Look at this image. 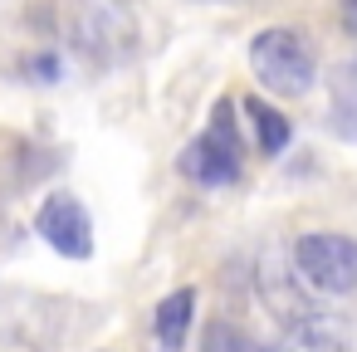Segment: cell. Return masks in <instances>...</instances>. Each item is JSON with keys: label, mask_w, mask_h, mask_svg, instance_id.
<instances>
[{"label": "cell", "mask_w": 357, "mask_h": 352, "mask_svg": "<svg viewBox=\"0 0 357 352\" xmlns=\"http://www.w3.org/2000/svg\"><path fill=\"white\" fill-rule=\"evenodd\" d=\"M250 69L269 93H284V98H303L313 89V79H318L313 45L298 30H284V25L259 30L250 40Z\"/></svg>", "instance_id": "6da1fadb"}, {"label": "cell", "mask_w": 357, "mask_h": 352, "mask_svg": "<svg viewBox=\"0 0 357 352\" xmlns=\"http://www.w3.org/2000/svg\"><path fill=\"white\" fill-rule=\"evenodd\" d=\"M294 269L313 293H352L357 289V240L337 230H308L294 240Z\"/></svg>", "instance_id": "7a4b0ae2"}, {"label": "cell", "mask_w": 357, "mask_h": 352, "mask_svg": "<svg viewBox=\"0 0 357 352\" xmlns=\"http://www.w3.org/2000/svg\"><path fill=\"white\" fill-rule=\"evenodd\" d=\"M235 103L230 98H220L215 103V113H211V128L181 152V171L196 181V186H230L235 176H240V157H245V147H240V132H235Z\"/></svg>", "instance_id": "3957f363"}, {"label": "cell", "mask_w": 357, "mask_h": 352, "mask_svg": "<svg viewBox=\"0 0 357 352\" xmlns=\"http://www.w3.org/2000/svg\"><path fill=\"white\" fill-rule=\"evenodd\" d=\"M35 230H40V240H45L50 250H59L64 259H89V254H93V220H89L84 201L69 196V191H54V196L40 201Z\"/></svg>", "instance_id": "277c9868"}, {"label": "cell", "mask_w": 357, "mask_h": 352, "mask_svg": "<svg viewBox=\"0 0 357 352\" xmlns=\"http://www.w3.org/2000/svg\"><path fill=\"white\" fill-rule=\"evenodd\" d=\"M191 313H196V289H176V293H167V298L157 303L152 332H157V347H162V352H181V347H186Z\"/></svg>", "instance_id": "5b68a950"}, {"label": "cell", "mask_w": 357, "mask_h": 352, "mask_svg": "<svg viewBox=\"0 0 357 352\" xmlns=\"http://www.w3.org/2000/svg\"><path fill=\"white\" fill-rule=\"evenodd\" d=\"M279 352H347V332H342V323H333L323 313H303L289 323V337Z\"/></svg>", "instance_id": "8992f818"}, {"label": "cell", "mask_w": 357, "mask_h": 352, "mask_svg": "<svg viewBox=\"0 0 357 352\" xmlns=\"http://www.w3.org/2000/svg\"><path fill=\"white\" fill-rule=\"evenodd\" d=\"M245 118H250V128H255V137H259V152H264V157H279V152L289 147L294 128H289V118H284L279 108H269L264 98H245Z\"/></svg>", "instance_id": "52a82bcc"}, {"label": "cell", "mask_w": 357, "mask_h": 352, "mask_svg": "<svg viewBox=\"0 0 357 352\" xmlns=\"http://www.w3.org/2000/svg\"><path fill=\"white\" fill-rule=\"evenodd\" d=\"M201 352H269V347H259L250 332H240V328H230V323H211Z\"/></svg>", "instance_id": "ba28073f"}, {"label": "cell", "mask_w": 357, "mask_h": 352, "mask_svg": "<svg viewBox=\"0 0 357 352\" xmlns=\"http://www.w3.org/2000/svg\"><path fill=\"white\" fill-rule=\"evenodd\" d=\"M337 20L347 35H357V0H337Z\"/></svg>", "instance_id": "9c48e42d"}]
</instances>
